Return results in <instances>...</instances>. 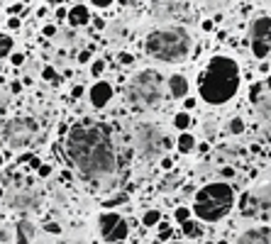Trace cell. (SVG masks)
Listing matches in <instances>:
<instances>
[{"instance_id": "obj_1", "label": "cell", "mask_w": 271, "mask_h": 244, "mask_svg": "<svg viewBox=\"0 0 271 244\" xmlns=\"http://www.w3.org/2000/svg\"><path fill=\"white\" fill-rule=\"evenodd\" d=\"M66 152L76 171L88 181H100L105 176H113L118 169V152L113 137L100 124L73 127L66 139Z\"/></svg>"}, {"instance_id": "obj_2", "label": "cell", "mask_w": 271, "mask_h": 244, "mask_svg": "<svg viewBox=\"0 0 271 244\" xmlns=\"http://www.w3.org/2000/svg\"><path fill=\"white\" fill-rule=\"evenodd\" d=\"M240 91V66L230 57H212L201 73L198 93L208 105H225Z\"/></svg>"}, {"instance_id": "obj_3", "label": "cell", "mask_w": 271, "mask_h": 244, "mask_svg": "<svg viewBox=\"0 0 271 244\" xmlns=\"http://www.w3.org/2000/svg\"><path fill=\"white\" fill-rule=\"evenodd\" d=\"M191 34L183 27H166V30L151 32L144 42V49L151 59L164 61V63H179V61L188 59L191 54Z\"/></svg>"}, {"instance_id": "obj_4", "label": "cell", "mask_w": 271, "mask_h": 244, "mask_svg": "<svg viewBox=\"0 0 271 244\" xmlns=\"http://www.w3.org/2000/svg\"><path fill=\"white\" fill-rule=\"evenodd\" d=\"M235 205V190L232 185L225 181H212L205 183L193 200V213L203 222H220L225 215L232 210Z\"/></svg>"}, {"instance_id": "obj_5", "label": "cell", "mask_w": 271, "mask_h": 244, "mask_svg": "<svg viewBox=\"0 0 271 244\" xmlns=\"http://www.w3.org/2000/svg\"><path fill=\"white\" fill-rule=\"evenodd\" d=\"M164 95V78L159 71L154 68H147V71H139L137 76H132V81L127 83L125 88V98L132 108L137 110H147V108H154L159 105Z\"/></svg>"}, {"instance_id": "obj_6", "label": "cell", "mask_w": 271, "mask_h": 244, "mask_svg": "<svg viewBox=\"0 0 271 244\" xmlns=\"http://www.w3.org/2000/svg\"><path fill=\"white\" fill-rule=\"evenodd\" d=\"M135 147L144 161H156L171 147V142L156 124H139L135 132Z\"/></svg>"}, {"instance_id": "obj_7", "label": "cell", "mask_w": 271, "mask_h": 244, "mask_svg": "<svg viewBox=\"0 0 271 244\" xmlns=\"http://www.w3.org/2000/svg\"><path fill=\"white\" fill-rule=\"evenodd\" d=\"M37 134H39V124L34 118H12L2 127V139L12 149H22V147L32 144L37 139Z\"/></svg>"}, {"instance_id": "obj_8", "label": "cell", "mask_w": 271, "mask_h": 244, "mask_svg": "<svg viewBox=\"0 0 271 244\" xmlns=\"http://www.w3.org/2000/svg\"><path fill=\"white\" fill-rule=\"evenodd\" d=\"M98 230H100V235H103L105 242H120V240L127 237V222L118 213H110V210L100 215Z\"/></svg>"}, {"instance_id": "obj_9", "label": "cell", "mask_w": 271, "mask_h": 244, "mask_svg": "<svg viewBox=\"0 0 271 244\" xmlns=\"http://www.w3.org/2000/svg\"><path fill=\"white\" fill-rule=\"evenodd\" d=\"M7 205L15 210H37L42 205V190L39 188H20L7 195Z\"/></svg>"}, {"instance_id": "obj_10", "label": "cell", "mask_w": 271, "mask_h": 244, "mask_svg": "<svg viewBox=\"0 0 271 244\" xmlns=\"http://www.w3.org/2000/svg\"><path fill=\"white\" fill-rule=\"evenodd\" d=\"M252 34V42H259V44H269L271 47V17H257L249 27Z\"/></svg>"}, {"instance_id": "obj_11", "label": "cell", "mask_w": 271, "mask_h": 244, "mask_svg": "<svg viewBox=\"0 0 271 244\" xmlns=\"http://www.w3.org/2000/svg\"><path fill=\"white\" fill-rule=\"evenodd\" d=\"M90 105L93 108H105L108 103H110V98H113V86L110 83H105V81H98L93 88H90Z\"/></svg>"}, {"instance_id": "obj_12", "label": "cell", "mask_w": 271, "mask_h": 244, "mask_svg": "<svg viewBox=\"0 0 271 244\" xmlns=\"http://www.w3.org/2000/svg\"><path fill=\"white\" fill-rule=\"evenodd\" d=\"M252 195H254V200H257L259 215H264L267 220H271V181H267L264 185H259Z\"/></svg>"}, {"instance_id": "obj_13", "label": "cell", "mask_w": 271, "mask_h": 244, "mask_svg": "<svg viewBox=\"0 0 271 244\" xmlns=\"http://www.w3.org/2000/svg\"><path fill=\"white\" fill-rule=\"evenodd\" d=\"M271 227L267 230H247L244 235H240L237 244H271Z\"/></svg>"}, {"instance_id": "obj_14", "label": "cell", "mask_w": 271, "mask_h": 244, "mask_svg": "<svg viewBox=\"0 0 271 244\" xmlns=\"http://www.w3.org/2000/svg\"><path fill=\"white\" fill-rule=\"evenodd\" d=\"M169 93H171V98H186L188 95V78H183L181 73H174L171 78H169Z\"/></svg>"}, {"instance_id": "obj_15", "label": "cell", "mask_w": 271, "mask_h": 244, "mask_svg": "<svg viewBox=\"0 0 271 244\" xmlns=\"http://www.w3.org/2000/svg\"><path fill=\"white\" fill-rule=\"evenodd\" d=\"M34 232H37V227L32 220H20L17 222V244H32Z\"/></svg>"}, {"instance_id": "obj_16", "label": "cell", "mask_w": 271, "mask_h": 244, "mask_svg": "<svg viewBox=\"0 0 271 244\" xmlns=\"http://www.w3.org/2000/svg\"><path fill=\"white\" fill-rule=\"evenodd\" d=\"M68 22H71V27L88 25V22H90L88 7H86V5H76V7H71V12H68Z\"/></svg>"}, {"instance_id": "obj_17", "label": "cell", "mask_w": 271, "mask_h": 244, "mask_svg": "<svg viewBox=\"0 0 271 244\" xmlns=\"http://www.w3.org/2000/svg\"><path fill=\"white\" fill-rule=\"evenodd\" d=\"M257 113H259V118H262V120L271 122V93H267L264 98H259V100H257Z\"/></svg>"}, {"instance_id": "obj_18", "label": "cell", "mask_w": 271, "mask_h": 244, "mask_svg": "<svg viewBox=\"0 0 271 244\" xmlns=\"http://www.w3.org/2000/svg\"><path fill=\"white\" fill-rule=\"evenodd\" d=\"M196 149V139H193V134L191 132H181L179 137V152L181 154H188Z\"/></svg>"}, {"instance_id": "obj_19", "label": "cell", "mask_w": 271, "mask_h": 244, "mask_svg": "<svg viewBox=\"0 0 271 244\" xmlns=\"http://www.w3.org/2000/svg\"><path fill=\"white\" fill-rule=\"evenodd\" d=\"M183 235H186L188 240H198V237L203 235V227H201L198 222L188 220V222H183Z\"/></svg>"}, {"instance_id": "obj_20", "label": "cell", "mask_w": 271, "mask_h": 244, "mask_svg": "<svg viewBox=\"0 0 271 244\" xmlns=\"http://www.w3.org/2000/svg\"><path fill=\"white\" fill-rule=\"evenodd\" d=\"M10 52H12V37L0 32V59H2V57H7Z\"/></svg>"}, {"instance_id": "obj_21", "label": "cell", "mask_w": 271, "mask_h": 244, "mask_svg": "<svg viewBox=\"0 0 271 244\" xmlns=\"http://www.w3.org/2000/svg\"><path fill=\"white\" fill-rule=\"evenodd\" d=\"M42 76H44V81H49V83H54V86H59V83H61V76L57 73V68H54V66H44Z\"/></svg>"}, {"instance_id": "obj_22", "label": "cell", "mask_w": 271, "mask_h": 244, "mask_svg": "<svg viewBox=\"0 0 271 244\" xmlns=\"http://www.w3.org/2000/svg\"><path fill=\"white\" fill-rule=\"evenodd\" d=\"M159 220H161V213H159V210H147L144 217H142V225H144V227H154V225H159Z\"/></svg>"}, {"instance_id": "obj_23", "label": "cell", "mask_w": 271, "mask_h": 244, "mask_svg": "<svg viewBox=\"0 0 271 244\" xmlns=\"http://www.w3.org/2000/svg\"><path fill=\"white\" fill-rule=\"evenodd\" d=\"M174 127H176V129H183V132H186V129L191 127V115H188V113H179V115L174 118Z\"/></svg>"}, {"instance_id": "obj_24", "label": "cell", "mask_w": 271, "mask_h": 244, "mask_svg": "<svg viewBox=\"0 0 271 244\" xmlns=\"http://www.w3.org/2000/svg\"><path fill=\"white\" fill-rule=\"evenodd\" d=\"M252 52H254V57L257 59H264L267 54L271 52V47L269 44H259V42H252Z\"/></svg>"}, {"instance_id": "obj_25", "label": "cell", "mask_w": 271, "mask_h": 244, "mask_svg": "<svg viewBox=\"0 0 271 244\" xmlns=\"http://www.w3.org/2000/svg\"><path fill=\"white\" fill-rule=\"evenodd\" d=\"M227 132H230V134H242V132H244V122H242V118H232L230 124H227Z\"/></svg>"}, {"instance_id": "obj_26", "label": "cell", "mask_w": 271, "mask_h": 244, "mask_svg": "<svg viewBox=\"0 0 271 244\" xmlns=\"http://www.w3.org/2000/svg\"><path fill=\"white\" fill-rule=\"evenodd\" d=\"M176 220H179L181 225L188 222V220H191V210H188V208H176Z\"/></svg>"}, {"instance_id": "obj_27", "label": "cell", "mask_w": 271, "mask_h": 244, "mask_svg": "<svg viewBox=\"0 0 271 244\" xmlns=\"http://www.w3.org/2000/svg\"><path fill=\"white\" fill-rule=\"evenodd\" d=\"M179 176H171V179H166V181L161 183V190H166V188H169V190H171V188H176V185H179Z\"/></svg>"}, {"instance_id": "obj_28", "label": "cell", "mask_w": 271, "mask_h": 244, "mask_svg": "<svg viewBox=\"0 0 271 244\" xmlns=\"http://www.w3.org/2000/svg\"><path fill=\"white\" fill-rule=\"evenodd\" d=\"M125 200H127V195L122 193V195H118V198H113V200H108V203H105V208H108V210H113L115 205H120V203H125Z\"/></svg>"}, {"instance_id": "obj_29", "label": "cell", "mask_w": 271, "mask_h": 244, "mask_svg": "<svg viewBox=\"0 0 271 244\" xmlns=\"http://www.w3.org/2000/svg\"><path fill=\"white\" fill-rule=\"evenodd\" d=\"M103 68H105V61H93L90 73H93V76H100V73H103Z\"/></svg>"}, {"instance_id": "obj_30", "label": "cell", "mask_w": 271, "mask_h": 244, "mask_svg": "<svg viewBox=\"0 0 271 244\" xmlns=\"http://www.w3.org/2000/svg\"><path fill=\"white\" fill-rule=\"evenodd\" d=\"M44 230H47L49 235H59V232H61L59 222H47V225H44Z\"/></svg>"}, {"instance_id": "obj_31", "label": "cell", "mask_w": 271, "mask_h": 244, "mask_svg": "<svg viewBox=\"0 0 271 244\" xmlns=\"http://www.w3.org/2000/svg\"><path fill=\"white\" fill-rule=\"evenodd\" d=\"M42 34H44V37H54V34H57V27H54V25H47V27L42 30Z\"/></svg>"}, {"instance_id": "obj_32", "label": "cell", "mask_w": 271, "mask_h": 244, "mask_svg": "<svg viewBox=\"0 0 271 244\" xmlns=\"http://www.w3.org/2000/svg\"><path fill=\"white\" fill-rule=\"evenodd\" d=\"M12 63L15 66H22L25 63V54H12Z\"/></svg>"}, {"instance_id": "obj_33", "label": "cell", "mask_w": 271, "mask_h": 244, "mask_svg": "<svg viewBox=\"0 0 271 244\" xmlns=\"http://www.w3.org/2000/svg\"><path fill=\"white\" fill-rule=\"evenodd\" d=\"M20 91H22V83H20V81H15V83L10 86V93H12V95H17Z\"/></svg>"}, {"instance_id": "obj_34", "label": "cell", "mask_w": 271, "mask_h": 244, "mask_svg": "<svg viewBox=\"0 0 271 244\" xmlns=\"http://www.w3.org/2000/svg\"><path fill=\"white\" fill-rule=\"evenodd\" d=\"M7 27H10V30H17V27H20V20H17V17H10V20H7Z\"/></svg>"}, {"instance_id": "obj_35", "label": "cell", "mask_w": 271, "mask_h": 244, "mask_svg": "<svg viewBox=\"0 0 271 244\" xmlns=\"http://www.w3.org/2000/svg\"><path fill=\"white\" fill-rule=\"evenodd\" d=\"M166 237H171V227L161 225V240H166Z\"/></svg>"}, {"instance_id": "obj_36", "label": "cell", "mask_w": 271, "mask_h": 244, "mask_svg": "<svg viewBox=\"0 0 271 244\" xmlns=\"http://www.w3.org/2000/svg\"><path fill=\"white\" fill-rule=\"evenodd\" d=\"M90 2H93V5H98V7H108L113 0H90Z\"/></svg>"}, {"instance_id": "obj_37", "label": "cell", "mask_w": 271, "mask_h": 244, "mask_svg": "<svg viewBox=\"0 0 271 244\" xmlns=\"http://www.w3.org/2000/svg\"><path fill=\"white\" fill-rule=\"evenodd\" d=\"M88 59H90V52H81V54H78V61H81V63H86Z\"/></svg>"}, {"instance_id": "obj_38", "label": "cell", "mask_w": 271, "mask_h": 244, "mask_svg": "<svg viewBox=\"0 0 271 244\" xmlns=\"http://www.w3.org/2000/svg\"><path fill=\"white\" fill-rule=\"evenodd\" d=\"M71 95H73V98H81V95H83V88H81V86H76V88H73V93H71Z\"/></svg>"}, {"instance_id": "obj_39", "label": "cell", "mask_w": 271, "mask_h": 244, "mask_svg": "<svg viewBox=\"0 0 271 244\" xmlns=\"http://www.w3.org/2000/svg\"><path fill=\"white\" fill-rule=\"evenodd\" d=\"M57 17H59V20H64V17H68V12H66L64 7H59V10H57Z\"/></svg>"}, {"instance_id": "obj_40", "label": "cell", "mask_w": 271, "mask_h": 244, "mask_svg": "<svg viewBox=\"0 0 271 244\" xmlns=\"http://www.w3.org/2000/svg\"><path fill=\"white\" fill-rule=\"evenodd\" d=\"M120 61H122V63H132V54H122Z\"/></svg>"}, {"instance_id": "obj_41", "label": "cell", "mask_w": 271, "mask_h": 244, "mask_svg": "<svg viewBox=\"0 0 271 244\" xmlns=\"http://www.w3.org/2000/svg\"><path fill=\"white\" fill-rule=\"evenodd\" d=\"M49 171H52L49 166H42V169H39V176H49Z\"/></svg>"}, {"instance_id": "obj_42", "label": "cell", "mask_w": 271, "mask_h": 244, "mask_svg": "<svg viewBox=\"0 0 271 244\" xmlns=\"http://www.w3.org/2000/svg\"><path fill=\"white\" fill-rule=\"evenodd\" d=\"M222 176H227V179H232V176H235V171H232V169H222Z\"/></svg>"}, {"instance_id": "obj_43", "label": "cell", "mask_w": 271, "mask_h": 244, "mask_svg": "<svg viewBox=\"0 0 271 244\" xmlns=\"http://www.w3.org/2000/svg\"><path fill=\"white\" fill-rule=\"evenodd\" d=\"M203 30H205V32L212 30V22H210V20H205V22H203Z\"/></svg>"}, {"instance_id": "obj_44", "label": "cell", "mask_w": 271, "mask_h": 244, "mask_svg": "<svg viewBox=\"0 0 271 244\" xmlns=\"http://www.w3.org/2000/svg\"><path fill=\"white\" fill-rule=\"evenodd\" d=\"M2 108H5V93L0 91V113H2Z\"/></svg>"}, {"instance_id": "obj_45", "label": "cell", "mask_w": 271, "mask_h": 244, "mask_svg": "<svg viewBox=\"0 0 271 244\" xmlns=\"http://www.w3.org/2000/svg\"><path fill=\"white\" fill-rule=\"evenodd\" d=\"M2 161H5V156H2V154H0V166H2Z\"/></svg>"}, {"instance_id": "obj_46", "label": "cell", "mask_w": 271, "mask_h": 244, "mask_svg": "<svg viewBox=\"0 0 271 244\" xmlns=\"http://www.w3.org/2000/svg\"><path fill=\"white\" fill-rule=\"evenodd\" d=\"M37 244H54V242H37Z\"/></svg>"}, {"instance_id": "obj_47", "label": "cell", "mask_w": 271, "mask_h": 244, "mask_svg": "<svg viewBox=\"0 0 271 244\" xmlns=\"http://www.w3.org/2000/svg\"><path fill=\"white\" fill-rule=\"evenodd\" d=\"M154 2H166V0H154Z\"/></svg>"}, {"instance_id": "obj_48", "label": "cell", "mask_w": 271, "mask_h": 244, "mask_svg": "<svg viewBox=\"0 0 271 244\" xmlns=\"http://www.w3.org/2000/svg\"><path fill=\"white\" fill-rule=\"evenodd\" d=\"M0 240H5V235H2V232H0Z\"/></svg>"}, {"instance_id": "obj_49", "label": "cell", "mask_w": 271, "mask_h": 244, "mask_svg": "<svg viewBox=\"0 0 271 244\" xmlns=\"http://www.w3.org/2000/svg\"><path fill=\"white\" fill-rule=\"evenodd\" d=\"M169 244H183V242H169Z\"/></svg>"}, {"instance_id": "obj_50", "label": "cell", "mask_w": 271, "mask_h": 244, "mask_svg": "<svg viewBox=\"0 0 271 244\" xmlns=\"http://www.w3.org/2000/svg\"><path fill=\"white\" fill-rule=\"evenodd\" d=\"M217 244H227V242H217Z\"/></svg>"}, {"instance_id": "obj_51", "label": "cell", "mask_w": 271, "mask_h": 244, "mask_svg": "<svg viewBox=\"0 0 271 244\" xmlns=\"http://www.w3.org/2000/svg\"><path fill=\"white\" fill-rule=\"evenodd\" d=\"M269 235H271V232H269Z\"/></svg>"}]
</instances>
